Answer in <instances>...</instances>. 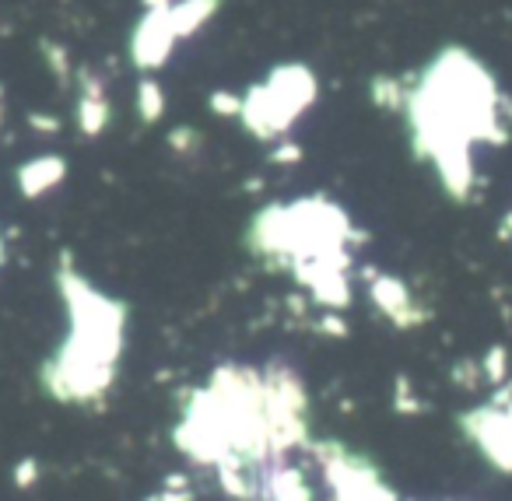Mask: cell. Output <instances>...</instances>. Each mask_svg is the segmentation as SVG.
<instances>
[{
    "instance_id": "2",
    "label": "cell",
    "mask_w": 512,
    "mask_h": 501,
    "mask_svg": "<svg viewBox=\"0 0 512 501\" xmlns=\"http://www.w3.org/2000/svg\"><path fill=\"white\" fill-rule=\"evenodd\" d=\"M218 8H221V0H176V4L165 8V15H169V25H172V32H176V39H186V36H193L200 25L211 22Z\"/></svg>"
},
{
    "instance_id": "1",
    "label": "cell",
    "mask_w": 512,
    "mask_h": 501,
    "mask_svg": "<svg viewBox=\"0 0 512 501\" xmlns=\"http://www.w3.org/2000/svg\"><path fill=\"white\" fill-rule=\"evenodd\" d=\"M176 46V32L169 25V15L162 11H148V18H141V25L134 29V39H130V57L141 67H158Z\"/></svg>"
},
{
    "instance_id": "3",
    "label": "cell",
    "mask_w": 512,
    "mask_h": 501,
    "mask_svg": "<svg viewBox=\"0 0 512 501\" xmlns=\"http://www.w3.org/2000/svg\"><path fill=\"white\" fill-rule=\"evenodd\" d=\"M137 106H141L144 120H155V116L162 113V92H158L155 81H144V85L137 88Z\"/></svg>"
},
{
    "instance_id": "4",
    "label": "cell",
    "mask_w": 512,
    "mask_h": 501,
    "mask_svg": "<svg viewBox=\"0 0 512 501\" xmlns=\"http://www.w3.org/2000/svg\"><path fill=\"white\" fill-rule=\"evenodd\" d=\"M169 4H176V0H144V8L148 11H162V8H169Z\"/></svg>"
}]
</instances>
